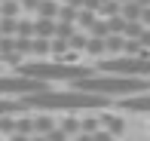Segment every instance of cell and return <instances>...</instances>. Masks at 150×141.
Returning <instances> with one entry per match:
<instances>
[{"label": "cell", "instance_id": "1", "mask_svg": "<svg viewBox=\"0 0 150 141\" xmlns=\"http://www.w3.org/2000/svg\"><path fill=\"white\" fill-rule=\"evenodd\" d=\"M25 111H40V113H49V111H104L107 98L101 95H89V92H80L74 86L67 89H46V92H34L28 98H18Z\"/></svg>", "mask_w": 150, "mask_h": 141}, {"label": "cell", "instance_id": "2", "mask_svg": "<svg viewBox=\"0 0 150 141\" xmlns=\"http://www.w3.org/2000/svg\"><path fill=\"white\" fill-rule=\"evenodd\" d=\"M74 89L89 92V95H101V98H107V101H122V98L141 95L144 89H150V80L120 77V74H101V71H95L92 77L74 83Z\"/></svg>", "mask_w": 150, "mask_h": 141}, {"label": "cell", "instance_id": "3", "mask_svg": "<svg viewBox=\"0 0 150 141\" xmlns=\"http://www.w3.org/2000/svg\"><path fill=\"white\" fill-rule=\"evenodd\" d=\"M16 74L22 77H34L43 83H80V80L92 77L95 68L92 64H74V62H55V58H34V62H22L16 68Z\"/></svg>", "mask_w": 150, "mask_h": 141}, {"label": "cell", "instance_id": "4", "mask_svg": "<svg viewBox=\"0 0 150 141\" xmlns=\"http://www.w3.org/2000/svg\"><path fill=\"white\" fill-rule=\"evenodd\" d=\"M98 71L101 74H120V77L150 80V58H144V55H113V58H101Z\"/></svg>", "mask_w": 150, "mask_h": 141}, {"label": "cell", "instance_id": "5", "mask_svg": "<svg viewBox=\"0 0 150 141\" xmlns=\"http://www.w3.org/2000/svg\"><path fill=\"white\" fill-rule=\"evenodd\" d=\"M49 83L22 74H0V98H28L34 92H46Z\"/></svg>", "mask_w": 150, "mask_h": 141}, {"label": "cell", "instance_id": "6", "mask_svg": "<svg viewBox=\"0 0 150 141\" xmlns=\"http://www.w3.org/2000/svg\"><path fill=\"white\" fill-rule=\"evenodd\" d=\"M129 113H150V92H141V95H132V98H122L120 101Z\"/></svg>", "mask_w": 150, "mask_h": 141}, {"label": "cell", "instance_id": "7", "mask_svg": "<svg viewBox=\"0 0 150 141\" xmlns=\"http://www.w3.org/2000/svg\"><path fill=\"white\" fill-rule=\"evenodd\" d=\"M34 37L52 40L55 37V18H37V22H34Z\"/></svg>", "mask_w": 150, "mask_h": 141}, {"label": "cell", "instance_id": "8", "mask_svg": "<svg viewBox=\"0 0 150 141\" xmlns=\"http://www.w3.org/2000/svg\"><path fill=\"white\" fill-rule=\"evenodd\" d=\"M22 113H28V111L22 107L18 98H0V117H22Z\"/></svg>", "mask_w": 150, "mask_h": 141}, {"label": "cell", "instance_id": "9", "mask_svg": "<svg viewBox=\"0 0 150 141\" xmlns=\"http://www.w3.org/2000/svg\"><path fill=\"white\" fill-rule=\"evenodd\" d=\"M52 129H58V123L49 113H37V117H34V135H49Z\"/></svg>", "mask_w": 150, "mask_h": 141}, {"label": "cell", "instance_id": "10", "mask_svg": "<svg viewBox=\"0 0 150 141\" xmlns=\"http://www.w3.org/2000/svg\"><path fill=\"white\" fill-rule=\"evenodd\" d=\"M22 18V16H18ZM18 18L16 16H0V34L3 37H16L18 34Z\"/></svg>", "mask_w": 150, "mask_h": 141}, {"label": "cell", "instance_id": "11", "mask_svg": "<svg viewBox=\"0 0 150 141\" xmlns=\"http://www.w3.org/2000/svg\"><path fill=\"white\" fill-rule=\"evenodd\" d=\"M58 0H43V3H40V9H37V16L40 18H58Z\"/></svg>", "mask_w": 150, "mask_h": 141}, {"label": "cell", "instance_id": "12", "mask_svg": "<svg viewBox=\"0 0 150 141\" xmlns=\"http://www.w3.org/2000/svg\"><path fill=\"white\" fill-rule=\"evenodd\" d=\"M58 129H61V132H67V138H74V135H80V132H83V129H80V120H77V117H64V120L58 123Z\"/></svg>", "mask_w": 150, "mask_h": 141}, {"label": "cell", "instance_id": "13", "mask_svg": "<svg viewBox=\"0 0 150 141\" xmlns=\"http://www.w3.org/2000/svg\"><path fill=\"white\" fill-rule=\"evenodd\" d=\"M16 132H18V135H34V117H25V113L16 117Z\"/></svg>", "mask_w": 150, "mask_h": 141}, {"label": "cell", "instance_id": "14", "mask_svg": "<svg viewBox=\"0 0 150 141\" xmlns=\"http://www.w3.org/2000/svg\"><path fill=\"white\" fill-rule=\"evenodd\" d=\"M16 37H22V40H34V22H31V18H18V34Z\"/></svg>", "mask_w": 150, "mask_h": 141}, {"label": "cell", "instance_id": "15", "mask_svg": "<svg viewBox=\"0 0 150 141\" xmlns=\"http://www.w3.org/2000/svg\"><path fill=\"white\" fill-rule=\"evenodd\" d=\"M18 12H22V3H18V0H3V3H0V16H16L18 18Z\"/></svg>", "mask_w": 150, "mask_h": 141}, {"label": "cell", "instance_id": "16", "mask_svg": "<svg viewBox=\"0 0 150 141\" xmlns=\"http://www.w3.org/2000/svg\"><path fill=\"white\" fill-rule=\"evenodd\" d=\"M77 22H80V28H86V31H89V28H92V25H95V22H98V18H95V16H92V12H89V9H83V12H80V16H77Z\"/></svg>", "mask_w": 150, "mask_h": 141}, {"label": "cell", "instance_id": "17", "mask_svg": "<svg viewBox=\"0 0 150 141\" xmlns=\"http://www.w3.org/2000/svg\"><path fill=\"white\" fill-rule=\"evenodd\" d=\"M18 3H22V12H37L43 0H18Z\"/></svg>", "mask_w": 150, "mask_h": 141}, {"label": "cell", "instance_id": "18", "mask_svg": "<svg viewBox=\"0 0 150 141\" xmlns=\"http://www.w3.org/2000/svg\"><path fill=\"white\" fill-rule=\"evenodd\" d=\"M6 141H31V135H18V132H16V135H9Z\"/></svg>", "mask_w": 150, "mask_h": 141}, {"label": "cell", "instance_id": "19", "mask_svg": "<svg viewBox=\"0 0 150 141\" xmlns=\"http://www.w3.org/2000/svg\"><path fill=\"white\" fill-rule=\"evenodd\" d=\"M31 141H49L46 135H31Z\"/></svg>", "mask_w": 150, "mask_h": 141}, {"label": "cell", "instance_id": "20", "mask_svg": "<svg viewBox=\"0 0 150 141\" xmlns=\"http://www.w3.org/2000/svg\"><path fill=\"white\" fill-rule=\"evenodd\" d=\"M0 3H3V0H0Z\"/></svg>", "mask_w": 150, "mask_h": 141}, {"label": "cell", "instance_id": "21", "mask_svg": "<svg viewBox=\"0 0 150 141\" xmlns=\"http://www.w3.org/2000/svg\"><path fill=\"white\" fill-rule=\"evenodd\" d=\"M71 141H74V138H71Z\"/></svg>", "mask_w": 150, "mask_h": 141}]
</instances>
